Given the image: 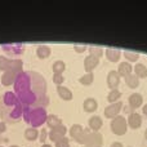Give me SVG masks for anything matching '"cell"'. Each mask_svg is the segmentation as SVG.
Listing matches in <instances>:
<instances>
[{"label": "cell", "mask_w": 147, "mask_h": 147, "mask_svg": "<svg viewBox=\"0 0 147 147\" xmlns=\"http://www.w3.org/2000/svg\"><path fill=\"white\" fill-rule=\"evenodd\" d=\"M14 94L26 107H43L49 105L47 80L36 71H22L14 81Z\"/></svg>", "instance_id": "obj_1"}, {"label": "cell", "mask_w": 147, "mask_h": 147, "mask_svg": "<svg viewBox=\"0 0 147 147\" xmlns=\"http://www.w3.org/2000/svg\"><path fill=\"white\" fill-rule=\"evenodd\" d=\"M25 106L14 94L5 92L0 96V119L3 123H17L22 117Z\"/></svg>", "instance_id": "obj_2"}, {"label": "cell", "mask_w": 147, "mask_h": 147, "mask_svg": "<svg viewBox=\"0 0 147 147\" xmlns=\"http://www.w3.org/2000/svg\"><path fill=\"white\" fill-rule=\"evenodd\" d=\"M22 117L25 120V123H27L32 128L38 129L39 127H41L47 121L48 112H47V109H43V107H26L25 106Z\"/></svg>", "instance_id": "obj_3"}, {"label": "cell", "mask_w": 147, "mask_h": 147, "mask_svg": "<svg viewBox=\"0 0 147 147\" xmlns=\"http://www.w3.org/2000/svg\"><path fill=\"white\" fill-rule=\"evenodd\" d=\"M84 146L85 147H102L103 146V136L99 132H92L89 128H85Z\"/></svg>", "instance_id": "obj_4"}, {"label": "cell", "mask_w": 147, "mask_h": 147, "mask_svg": "<svg viewBox=\"0 0 147 147\" xmlns=\"http://www.w3.org/2000/svg\"><path fill=\"white\" fill-rule=\"evenodd\" d=\"M110 128H111L112 133L116 136H124L128 130V123L127 119H125L123 115H119V116L114 117L110 123Z\"/></svg>", "instance_id": "obj_5"}, {"label": "cell", "mask_w": 147, "mask_h": 147, "mask_svg": "<svg viewBox=\"0 0 147 147\" xmlns=\"http://www.w3.org/2000/svg\"><path fill=\"white\" fill-rule=\"evenodd\" d=\"M23 62L21 59H12L5 56H0V71L5 72L8 70H20L22 71Z\"/></svg>", "instance_id": "obj_6"}, {"label": "cell", "mask_w": 147, "mask_h": 147, "mask_svg": "<svg viewBox=\"0 0 147 147\" xmlns=\"http://www.w3.org/2000/svg\"><path fill=\"white\" fill-rule=\"evenodd\" d=\"M123 106H124V105H123L121 101H117V102H115V103H110L103 111L105 116H106L107 119H111V120L114 119V117L119 116L120 112H121Z\"/></svg>", "instance_id": "obj_7"}, {"label": "cell", "mask_w": 147, "mask_h": 147, "mask_svg": "<svg viewBox=\"0 0 147 147\" xmlns=\"http://www.w3.org/2000/svg\"><path fill=\"white\" fill-rule=\"evenodd\" d=\"M23 71V70H22ZM20 70H8V71L3 72L1 79H0V84L4 86H10V85H14V81L17 79V76L20 75Z\"/></svg>", "instance_id": "obj_8"}, {"label": "cell", "mask_w": 147, "mask_h": 147, "mask_svg": "<svg viewBox=\"0 0 147 147\" xmlns=\"http://www.w3.org/2000/svg\"><path fill=\"white\" fill-rule=\"evenodd\" d=\"M67 132H69V130H67L66 125L62 124V125H59V127H56V128H53V129L49 130L48 138L52 141V142L56 143L57 141H59V140H62V138L66 137V133Z\"/></svg>", "instance_id": "obj_9"}, {"label": "cell", "mask_w": 147, "mask_h": 147, "mask_svg": "<svg viewBox=\"0 0 147 147\" xmlns=\"http://www.w3.org/2000/svg\"><path fill=\"white\" fill-rule=\"evenodd\" d=\"M120 80H121V78H120V75L117 74L116 70L109 71L107 78H106V83H107V86L110 88V90L117 89V86H119V84H120Z\"/></svg>", "instance_id": "obj_10"}, {"label": "cell", "mask_w": 147, "mask_h": 147, "mask_svg": "<svg viewBox=\"0 0 147 147\" xmlns=\"http://www.w3.org/2000/svg\"><path fill=\"white\" fill-rule=\"evenodd\" d=\"M143 105V97L141 93H132L129 97H128V106L130 107L132 110H137L140 109L141 106Z\"/></svg>", "instance_id": "obj_11"}, {"label": "cell", "mask_w": 147, "mask_h": 147, "mask_svg": "<svg viewBox=\"0 0 147 147\" xmlns=\"http://www.w3.org/2000/svg\"><path fill=\"white\" fill-rule=\"evenodd\" d=\"M1 48L4 49L8 54H13V56H14V54H21V53H23V52H25V45H23L22 43L4 44Z\"/></svg>", "instance_id": "obj_12"}, {"label": "cell", "mask_w": 147, "mask_h": 147, "mask_svg": "<svg viewBox=\"0 0 147 147\" xmlns=\"http://www.w3.org/2000/svg\"><path fill=\"white\" fill-rule=\"evenodd\" d=\"M127 123H128V127L129 128H132V129H138V128H141V125H142V116H141L138 112L133 111L132 114L128 115Z\"/></svg>", "instance_id": "obj_13"}, {"label": "cell", "mask_w": 147, "mask_h": 147, "mask_svg": "<svg viewBox=\"0 0 147 147\" xmlns=\"http://www.w3.org/2000/svg\"><path fill=\"white\" fill-rule=\"evenodd\" d=\"M99 65V58L93 56H86L84 58V70L85 72H93V70Z\"/></svg>", "instance_id": "obj_14"}, {"label": "cell", "mask_w": 147, "mask_h": 147, "mask_svg": "<svg viewBox=\"0 0 147 147\" xmlns=\"http://www.w3.org/2000/svg\"><path fill=\"white\" fill-rule=\"evenodd\" d=\"M102 127H103V120H102V117L98 116V115H93V116H90V119L88 120V128L92 132H98Z\"/></svg>", "instance_id": "obj_15"}, {"label": "cell", "mask_w": 147, "mask_h": 147, "mask_svg": "<svg viewBox=\"0 0 147 147\" xmlns=\"http://www.w3.org/2000/svg\"><path fill=\"white\" fill-rule=\"evenodd\" d=\"M116 71L120 75V78H127L128 75L133 74V66H132V63H129V62H127V61L120 62Z\"/></svg>", "instance_id": "obj_16"}, {"label": "cell", "mask_w": 147, "mask_h": 147, "mask_svg": "<svg viewBox=\"0 0 147 147\" xmlns=\"http://www.w3.org/2000/svg\"><path fill=\"white\" fill-rule=\"evenodd\" d=\"M83 109L85 112H94L98 109V102H97V99L93 98V97H88V98H85L83 102Z\"/></svg>", "instance_id": "obj_17"}, {"label": "cell", "mask_w": 147, "mask_h": 147, "mask_svg": "<svg viewBox=\"0 0 147 147\" xmlns=\"http://www.w3.org/2000/svg\"><path fill=\"white\" fill-rule=\"evenodd\" d=\"M105 54H106L107 59H109L110 62H119L120 57H121V51L117 48H106V51H105Z\"/></svg>", "instance_id": "obj_18"}, {"label": "cell", "mask_w": 147, "mask_h": 147, "mask_svg": "<svg viewBox=\"0 0 147 147\" xmlns=\"http://www.w3.org/2000/svg\"><path fill=\"white\" fill-rule=\"evenodd\" d=\"M57 93H58V96L61 97L63 101H71L72 97H74L71 89L67 88V86H65V85L57 86Z\"/></svg>", "instance_id": "obj_19"}, {"label": "cell", "mask_w": 147, "mask_h": 147, "mask_svg": "<svg viewBox=\"0 0 147 147\" xmlns=\"http://www.w3.org/2000/svg\"><path fill=\"white\" fill-rule=\"evenodd\" d=\"M133 74L137 76L138 79H145L147 78V66L141 62H137L133 67Z\"/></svg>", "instance_id": "obj_20"}, {"label": "cell", "mask_w": 147, "mask_h": 147, "mask_svg": "<svg viewBox=\"0 0 147 147\" xmlns=\"http://www.w3.org/2000/svg\"><path fill=\"white\" fill-rule=\"evenodd\" d=\"M51 54H52V49H51V47H48V45L41 44V45H39L38 48H36V56H38V58H40V59L48 58Z\"/></svg>", "instance_id": "obj_21"}, {"label": "cell", "mask_w": 147, "mask_h": 147, "mask_svg": "<svg viewBox=\"0 0 147 147\" xmlns=\"http://www.w3.org/2000/svg\"><path fill=\"white\" fill-rule=\"evenodd\" d=\"M45 123H47V125H48V128H51V129H53V128L62 125L61 117L57 116V115H54V114H49L48 117H47V121Z\"/></svg>", "instance_id": "obj_22"}, {"label": "cell", "mask_w": 147, "mask_h": 147, "mask_svg": "<svg viewBox=\"0 0 147 147\" xmlns=\"http://www.w3.org/2000/svg\"><path fill=\"white\" fill-rule=\"evenodd\" d=\"M124 80H125L127 86H128V88H130V89H136V88H138V86H140V79H138L134 74L128 75L127 78H124Z\"/></svg>", "instance_id": "obj_23"}, {"label": "cell", "mask_w": 147, "mask_h": 147, "mask_svg": "<svg viewBox=\"0 0 147 147\" xmlns=\"http://www.w3.org/2000/svg\"><path fill=\"white\" fill-rule=\"evenodd\" d=\"M23 137H25V140L27 141H36L39 138V130L36 129V128H27V129L25 130V133H23Z\"/></svg>", "instance_id": "obj_24"}, {"label": "cell", "mask_w": 147, "mask_h": 147, "mask_svg": "<svg viewBox=\"0 0 147 147\" xmlns=\"http://www.w3.org/2000/svg\"><path fill=\"white\" fill-rule=\"evenodd\" d=\"M83 130H84V128H83V125L81 124H72L71 127H70V130H69L70 137L74 138V140L76 141L79 138V136L83 133Z\"/></svg>", "instance_id": "obj_25"}, {"label": "cell", "mask_w": 147, "mask_h": 147, "mask_svg": "<svg viewBox=\"0 0 147 147\" xmlns=\"http://www.w3.org/2000/svg\"><path fill=\"white\" fill-rule=\"evenodd\" d=\"M52 70H53V74H62L63 75L65 70H66V63L62 59H57L52 65Z\"/></svg>", "instance_id": "obj_26"}, {"label": "cell", "mask_w": 147, "mask_h": 147, "mask_svg": "<svg viewBox=\"0 0 147 147\" xmlns=\"http://www.w3.org/2000/svg\"><path fill=\"white\" fill-rule=\"evenodd\" d=\"M79 81H80L81 85H92L94 81V74L93 72H85L83 76H80V79H79Z\"/></svg>", "instance_id": "obj_27"}, {"label": "cell", "mask_w": 147, "mask_h": 147, "mask_svg": "<svg viewBox=\"0 0 147 147\" xmlns=\"http://www.w3.org/2000/svg\"><path fill=\"white\" fill-rule=\"evenodd\" d=\"M123 56L127 59V62L129 63H133V62H137L140 59V53L137 52H132V51H124L123 52Z\"/></svg>", "instance_id": "obj_28"}, {"label": "cell", "mask_w": 147, "mask_h": 147, "mask_svg": "<svg viewBox=\"0 0 147 147\" xmlns=\"http://www.w3.org/2000/svg\"><path fill=\"white\" fill-rule=\"evenodd\" d=\"M120 97H121V92H120L119 89H112V90H110L109 94H107V101H109L110 103H115V102H117L120 99Z\"/></svg>", "instance_id": "obj_29"}, {"label": "cell", "mask_w": 147, "mask_h": 147, "mask_svg": "<svg viewBox=\"0 0 147 147\" xmlns=\"http://www.w3.org/2000/svg\"><path fill=\"white\" fill-rule=\"evenodd\" d=\"M88 51H89V56L97 57V58H101L103 56V48H101V47H96V45L88 47Z\"/></svg>", "instance_id": "obj_30"}, {"label": "cell", "mask_w": 147, "mask_h": 147, "mask_svg": "<svg viewBox=\"0 0 147 147\" xmlns=\"http://www.w3.org/2000/svg\"><path fill=\"white\" fill-rule=\"evenodd\" d=\"M53 83L56 84L57 86H59V85H62L63 84V81H65V78H63V75L62 74H53Z\"/></svg>", "instance_id": "obj_31"}, {"label": "cell", "mask_w": 147, "mask_h": 147, "mask_svg": "<svg viewBox=\"0 0 147 147\" xmlns=\"http://www.w3.org/2000/svg\"><path fill=\"white\" fill-rule=\"evenodd\" d=\"M54 145H56V147H70V140L67 137H65L62 140L57 141Z\"/></svg>", "instance_id": "obj_32"}, {"label": "cell", "mask_w": 147, "mask_h": 147, "mask_svg": "<svg viewBox=\"0 0 147 147\" xmlns=\"http://www.w3.org/2000/svg\"><path fill=\"white\" fill-rule=\"evenodd\" d=\"M48 136H49V132L44 128V129H41L40 132H39V140H40V142L43 143H45V141H47V138H48Z\"/></svg>", "instance_id": "obj_33"}, {"label": "cell", "mask_w": 147, "mask_h": 147, "mask_svg": "<svg viewBox=\"0 0 147 147\" xmlns=\"http://www.w3.org/2000/svg\"><path fill=\"white\" fill-rule=\"evenodd\" d=\"M74 49H75L76 53H84V52L88 49V47H86L85 44H81V45H79V44H75V45H74Z\"/></svg>", "instance_id": "obj_34"}, {"label": "cell", "mask_w": 147, "mask_h": 147, "mask_svg": "<svg viewBox=\"0 0 147 147\" xmlns=\"http://www.w3.org/2000/svg\"><path fill=\"white\" fill-rule=\"evenodd\" d=\"M110 147H124V146H123L121 142H112Z\"/></svg>", "instance_id": "obj_35"}, {"label": "cell", "mask_w": 147, "mask_h": 147, "mask_svg": "<svg viewBox=\"0 0 147 147\" xmlns=\"http://www.w3.org/2000/svg\"><path fill=\"white\" fill-rule=\"evenodd\" d=\"M142 112H143V115H145V116L147 117V103H145L142 106Z\"/></svg>", "instance_id": "obj_36"}, {"label": "cell", "mask_w": 147, "mask_h": 147, "mask_svg": "<svg viewBox=\"0 0 147 147\" xmlns=\"http://www.w3.org/2000/svg\"><path fill=\"white\" fill-rule=\"evenodd\" d=\"M41 147H53V146L49 145V143H44V145H41Z\"/></svg>", "instance_id": "obj_37"}, {"label": "cell", "mask_w": 147, "mask_h": 147, "mask_svg": "<svg viewBox=\"0 0 147 147\" xmlns=\"http://www.w3.org/2000/svg\"><path fill=\"white\" fill-rule=\"evenodd\" d=\"M145 138L147 140V128H146V130H145Z\"/></svg>", "instance_id": "obj_38"}, {"label": "cell", "mask_w": 147, "mask_h": 147, "mask_svg": "<svg viewBox=\"0 0 147 147\" xmlns=\"http://www.w3.org/2000/svg\"><path fill=\"white\" fill-rule=\"evenodd\" d=\"M9 147H20V146H17V145H10Z\"/></svg>", "instance_id": "obj_39"}, {"label": "cell", "mask_w": 147, "mask_h": 147, "mask_svg": "<svg viewBox=\"0 0 147 147\" xmlns=\"http://www.w3.org/2000/svg\"><path fill=\"white\" fill-rule=\"evenodd\" d=\"M128 147H132V146H128Z\"/></svg>", "instance_id": "obj_40"}, {"label": "cell", "mask_w": 147, "mask_h": 147, "mask_svg": "<svg viewBox=\"0 0 147 147\" xmlns=\"http://www.w3.org/2000/svg\"><path fill=\"white\" fill-rule=\"evenodd\" d=\"M0 147H4V146H0Z\"/></svg>", "instance_id": "obj_41"}, {"label": "cell", "mask_w": 147, "mask_h": 147, "mask_svg": "<svg viewBox=\"0 0 147 147\" xmlns=\"http://www.w3.org/2000/svg\"><path fill=\"white\" fill-rule=\"evenodd\" d=\"M83 147H85V146H83Z\"/></svg>", "instance_id": "obj_42"}, {"label": "cell", "mask_w": 147, "mask_h": 147, "mask_svg": "<svg viewBox=\"0 0 147 147\" xmlns=\"http://www.w3.org/2000/svg\"><path fill=\"white\" fill-rule=\"evenodd\" d=\"M0 85H1V84H0Z\"/></svg>", "instance_id": "obj_43"}]
</instances>
